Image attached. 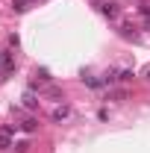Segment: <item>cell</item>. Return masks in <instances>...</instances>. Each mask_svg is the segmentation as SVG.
Masks as SVG:
<instances>
[{
    "instance_id": "obj_6",
    "label": "cell",
    "mask_w": 150,
    "mask_h": 153,
    "mask_svg": "<svg viewBox=\"0 0 150 153\" xmlns=\"http://www.w3.org/2000/svg\"><path fill=\"white\" fill-rule=\"evenodd\" d=\"M12 6H15V12H27L30 9V0H15Z\"/></svg>"
},
{
    "instance_id": "obj_9",
    "label": "cell",
    "mask_w": 150,
    "mask_h": 153,
    "mask_svg": "<svg viewBox=\"0 0 150 153\" xmlns=\"http://www.w3.org/2000/svg\"><path fill=\"white\" fill-rule=\"evenodd\" d=\"M130 76H132V71H121V74H118V79H121V82H127Z\"/></svg>"
},
{
    "instance_id": "obj_8",
    "label": "cell",
    "mask_w": 150,
    "mask_h": 153,
    "mask_svg": "<svg viewBox=\"0 0 150 153\" xmlns=\"http://www.w3.org/2000/svg\"><path fill=\"white\" fill-rule=\"evenodd\" d=\"M36 76H38V79H41V82H50V74H47V71H38Z\"/></svg>"
},
{
    "instance_id": "obj_3",
    "label": "cell",
    "mask_w": 150,
    "mask_h": 153,
    "mask_svg": "<svg viewBox=\"0 0 150 153\" xmlns=\"http://www.w3.org/2000/svg\"><path fill=\"white\" fill-rule=\"evenodd\" d=\"M100 9H103V15H106V18H118V6H115V3H103Z\"/></svg>"
},
{
    "instance_id": "obj_1",
    "label": "cell",
    "mask_w": 150,
    "mask_h": 153,
    "mask_svg": "<svg viewBox=\"0 0 150 153\" xmlns=\"http://www.w3.org/2000/svg\"><path fill=\"white\" fill-rule=\"evenodd\" d=\"M82 79H85L88 88H103V85H106V79H97V76H82Z\"/></svg>"
},
{
    "instance_id": "obj_5",
    "label": "cell",
    "mask_w": 150,
    "mask_h": 153,
    "mask_svg": "<svg viewBox=\"0 0 150 153\" xmlns=\"http://www.w3.org/2000/svg\"><path fill=\"white\" fill-rule=\"evenodd\" d=\"M68 115H71V109H68V106H59L56 112H53V121H62V118H68Z\"/></svg>"
},
{
    "instance_id": "obj_10",
    "label": "cell",
    "mask_w": 150,
    "mask_h": 153,
    "mask_svg": "<svg viewBox=\"0 0 150 153\" xmlns=\"http://www.w3.org/2000/svg\"><path fill=\"white\" fill-rule=\"evenodd\" d=\"M147 79H150V76H147Z\"/></svg>"
},
{
    "instance_id": "obj_2",
    "label": "cell",
    "mask_w": 150,
    "mask_h": 153,
    "mask_svg": "<svg viewBox=\"0 0 150 153\" xmlns=\"http://www.w3.org/2000/svg\"><path fill=\"white\" fill-rule=\"evenodd\" d=\"M9 147H12V133L3 130V133H0V150H9Z\"/></svg>"
},
{
    "instance_id": "obj_4",
    "label": "cell",
    "mask_w": 150,
    "mask_h": 153,
    "mask_svg": "<svg viewBox=\"0 0 150 153\" xmlns=\"http://www.w3.org/2000/svg\"><path fill=\"white\" fill-rule=\"evenodd\" d=\"M24 106H27V109H36V106H38V97L33 94V91H27V94H24Z\"/></svg>"
},
{
    "instance_id": "obj_7",
    "label": "cell",
    "mask_w": 150,
    "mask_h": 153,
    "mask_svg": "<svg viewBox=\"0 0 150 153\" xmlns=\"http://www.w3.org/2000/svg\"><path fill=\"white\" fill-rule=\"evenodd\" d=\"M21 130H24V133H36V121H24Z\"/></svg>"
}]
</instances>
